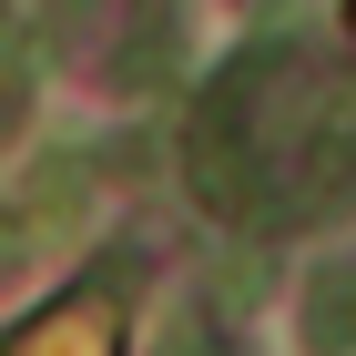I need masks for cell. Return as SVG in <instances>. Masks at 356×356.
Masks as SVG:
<instances>
[{
    "instance_id": "1",
    "label": "cell",
    "mask_w": 356,
    "mask_h": 356,
    "mask_svg": "<svg viewBox=\"0 0 356 356\" xmlns=\"http://www.w3.org/2000/svg\"><path fill=\"white\" fill-rule=\"evenodd\" d=\"M305 356H356V265H326L305 285Z\"/></svg>"
},
{
    "instance_id": "2",
    "label": "cell",
    "mask_w": 356,
    "mask_h": 356,
    "mask_svg": "<svg viewBox=\"0 0 356 356\" xmlns=\"http://www.w3.org/2000/svg\"><path fill=\"white\" fill-rule=\"evenodd\" d=\"M10 356H112V316L102 305H51Z\"/></svg>"
},
{
    "instance_id": "3",
    "label": "cell",
    "mask_w": 356,
    "mask_h": 356,
    "mask_svg": "<svg viewBox=\"0 0 356 356\" xmlns=\"http://www.w3.org/2000/svg\"><path fill=\"white\" fill-rule=\"evenodd\" d=\"M21 265V214H0V275Z\"/></svg>"
}]
</instances>
